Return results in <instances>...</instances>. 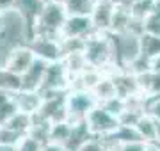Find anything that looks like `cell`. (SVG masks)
Listing matches in <instances>:
<instances>
[{"label": "cell", "instance_id": "cell-1", "mask_svg": "<svg viewBox=\"0 0 160 151\" xmlns=\"http://www.w3.org/2000/svg\"><path fill=\"white\" fill-rule=\"evenodd\" d=\"M66 20H68V12L64 4H45L39 18L32 27V34L34 37L61 39Z\"/></svg>", "mask_w": 160, "mask_h": 151}, {"label": "cell", "instance_id": "cell-2", "mask_svg": "<svg viewBox=\"0 0 160 151\" xmlns=\"http://www.w3.org/2000/svg\"><path fill=\"white\" fill-rule=\"evenodd\" d=\"M110 36L114 43L116 64L119 66V70L130 71L142 57V45H141L142 36L133 34V32H121V34Z\"/></svg>", "mask_w": 160, "mask_h": 151}, {"label": "cell", "instance_id": "cell-3", "mask_svg": "<svg viewBox=\"0 0 160 151\" xmlns=\"http://www.w3.org/2000/svg\"><path fill=\"white\" fill-rule=\"evenodd\" d=\"M98 105V100L91 91H84V89H69L66 94V109L69 114V123L71 124H78V123L86 121L87 114Z\"/></svg>", "mask_w": 160, "mask_h": 151}, {"label": "cell", "instance_id": "cell-4", "mask_svg": "<svg viewBox=\"0 0 160 151\" xmlns=\"http://www.w3.org/2000/svg\"><path fill=\"white\" fill-rule=\"evenodd\" d=\"M71 82L73 80H71V75H69L64 61L48 64L45 80H43V85H41L39 93L43 96H48V94H66L71 89Z\"/></svg>", "mask_w": 160, "mask_h": 151}, {"label": "cell", "instance_id": "cell-5", "mask_svg": "<svg viewBox=\"0 0 160 151\" xmlns=\"http://www.w3.org/2000/svg\"><path fill=\"white\" fill-rule=\"evenodd\" d=\"M86 124H87V128H89V132H91L92 137H98V139L110 137V135L116 134L121 126L119 119L116 116H112L110 112H107L100 103L87 114Z\"/></svg>", "mask_w": 160, "mask_h": 151}, {"label": "cell", "instance_id": "cell-6", "mask_svg": "<svg viewBox=\"0 0 160 151\" xmlns=\"http://www.w3.org/2000/svg\"><path fill=\"white\" fill-rule=\"evenodd\" d=\"M36 59H41L48 64L62 61V48L61 39H50V37H32L27 45Z\"/></svg>", "mask_w": 160, "mask_h": 151}, {"label": "cell", "instance_id": "cell-7", "mask_svg": "<svg viewBox=\"0 0 160 151\" xmlns=\"http://www.w3.org/2000/svg\"><path fill=\"white\" fill-rule=\"evenodd\" d=\"M94 32L91 16H68L61 39H87Z\"/></svg>", "mask_w": 160, "mask_h": 151}, {"label": "cell", "instance_id": "cell-8", "mask_svg": "<svg viewBox=\"0 0 160 151\" xmlns=\"http://www.w3.org/2000/svg\"><path fill=\"white\" fill-rule=\"evenodd\" d=\"M118 7L114 4H110L107 0H98L94 11L91 14L92 25L96 32H103V34H110L112 30V20H114V12Z\"/></svg>", "mask_w": 160, "mask_h": 151}, {"label": "cell", "instance_id": "cell-9", "mask_svg": "<svg viewBox=\"0 0 160 151\" xmlns=\"http://www.w3.org/2000/svg\"><path fill=\"white\" fill-rule=\"evenodd\" d=\"M46 68H48V62L41 61V59H36L32 66L29 68V71L22 76V91H25V93H39L46 75Z\"/></svg>", "mask_w": 160, "mask_h": 151}, {"label": "cell", "instance_id": "cell-10", "mask_svg": "<svg viewBox=\"0 0 160 151\" xmlns=\"http://www.w3.org/2000/svg\"><path fill=\"white\" fill-rule=\"evenodd\" d=\"M34 61H36V57H34V53L30 52L29 46L16 48L11 53L9 61H7L6 71H9V73H12V75H16V76H23L29 71V68L32 66Z\"/></svg>", "mask_w": 160, "mask_h": 151}, {"label": "cell", "instance_id": "cell-11", "mask_svg": "<svg viewBox=\"0 0 160 151\" xmlns=\"http://www.w3.org/2000/svg\"><path fill=\"white\" fill-rule=\"evenodd\" d=\"M43 101H45V98H43V94L41 93H25V91L16 93L18 112L29 114V116H32V117L41 110Z\"/></svg>", "mask_w": 160, "mask_h": 151}, {"label": "cell", "instance_id": "cell-12", "mask_svg": "<svg viewBox=\"0 0 160 151\" xmlns=\"http://www.w3.org/2000/svg\"><path fill=\"white\" fill-rule=\"evenodd\" d=\"M43 7H45L43 0H14V9L27 20L30 32H32L36 20L39 18L41 11H43ZM32 37H34V34H32Z\"/></svg>", "mask_w": 160, "mask_h": 151}, {"label": "cell", "instance_id": "cell-13", "mask_svg": "<svg viewBox=\"0 0 160 151\" xmlns=\"http://www.w3.org/2000/svg\"><path fill=\"white\" fill-rule=\"evenodd\" d=\"M18 114L16 105V93L0 89V126H4L9 119Z\"/></svg>", "mask_w": 160, "mask_h": 151}, {"label": "cell", "instance_id": "cell-14", "mask_svg": "<svg viewBox=\"0 0 160 151\" xmlns=\"http://www.w3.org/2000/svg\"><path fill=\"white\" fill-rule=\"evenodd\" d=\"M141 45H142V57L141 59L155 66V62L160 61V37L151 34H142Z\"/></svg>", "mask_w": 160, "mask_h": 151}, {"label": "cell", "instance_id": "cell-15", "mask_svg": "<svg viewBox=\"0 0 160 151\" xmlns=\"http://www.w3.org/2000/svg\"><path fill=\"white\" fill-rule=\"evenodd\" d=\"M135 130H137V134L141 135L142 142H146V144H155V142H157V121L149 116L148 112L139 119Z\"/></svg>", "mask_w": 160, "mask_h": 151}, {"label": "cell", "instance_id": "cell-16", "mask_svg": "<svg viewBox=\"0 0 160 151\" xmlns=\"http://www.w3.org/2000/svg\"><path fill=\"white\" fill-rule=\"evenodd\" d=\"M158 7V0H139V2H133L128 6V11H130L132 20H137V22H142L151 14Z\"/></svg>", "mask_w": 160, "mask_h": 151}, {"label": "cell", "instance_id": "cell-17", "mask_svg": "<svg viewBox=\"0 0 160 151\" xmlns=\"http://www.w3.org/2000/svg\"><path fill=\"white\" fill-rule=\"evenodd\" d=\"M98 0H66L64 7L68 16H91Z\"/></svg>", "mask_w": 160, "mask_h": 151}, {"label": "cell", "instance_id": "cell-18", "mask_svg": "<svg viewBox=\"0 0 160 151\" xmlns=\"http://www.w3.org/2000/svg\"><path fill=\"white\" fill-rule=\"evenodd\" d=\"M71 132H73V124L69 121L55 123V124H52V130H50V142L66 146V142L71 137Z\"/></svg>", "mask_w": 160, "mask_h": 151}, {"label": "cell", "instance_id": "cell-19", "mask_svg": "<svg viewBox=\"0 0 160 151\" xmlns=\"http://www.w3.org/2000/svg\"><path fill=\"white\" fill-rule=\"evenodd\" d=\"M144 34H151L160 37V4L146 20H144Z\"/></svg>", "mask_w": 160, "mask_h": 151}, {"label": "cell", "instance_id": "cell-20", "mask_svg": "<svg viewBox=\"0 0 160 151\" xmlns=\"http://www.w3.org/2000/svg\"><path fill=\"white\" fill-rule=\"evenodd\" d=\"M27 135L18 134L14 130H9L6 126H0V144H6V146H18L25 139Z\"/></svg>", "mask_w": 160, "mask_h": 151}, {"label": "cell", "instance_id": "cell-21", "mask_svg": "<svg viewBox=\"0 0 160 151\" xmlns=\"http://www.w3.org/2000/svg\"><path fill=\"white\" fill-rule=\"evenodd\" d=\"M107 151H148L146 142H128V144H105Z\"/></svg>", "mask_w": 160, "mask_h": 151}, {"label": "cell", "instance_id": "cell-22", "mask_svg": "<svg viewBox=\"0 0 160 151\" xmlns=\"http://www.w3.org/2000/svg\"><path fill=\"white\" fill-rule=\"evenodd\" d=\"M43 146L41 142H38L36 139H32V137H25V139L18 144V151H43Z\"/></svg>", "mask_w": 160, "mask_h": 151}, {"label": "cell", "instance_id": "cell-23", "mask_svg": "<svg viewBox=\"0 0 160 151\" xmlns=\"http://www.w3.org/2000/svg\"><path fill=\"white\" fill-rule=\"evenodd\" d=\"M78 151H107V146H105V142H103L102 139L92 137V139L89 140V142H86Z\"/></svg>", "mask_w": 160, "mask_h": 151}, {"label": "cell", "instance_id": "cell-24", "mask_svg": "<svg viewBox=\"0 0 160 151\" xmlns=\"http://www.w3.org/2000/svg\"><path fill=\"white\" fill-rule=\"evenodd\" d=\"M146 112H148L149 116L153 117L155 121L160 123V98L149 100L148 105H146Z\"/></svg>", "mask_w": 160, "mask_h": 151}, {"label": "cell", "instance_id": "cell-25", "mask_svg": "<svg viewBox=\"0 0 160 151\" xmlns=\"http://www.w3.org/2000/svg\"><path fill=\"white\" fill-rule=\"evenodd\" d=\"M14 9V0H0V12H7Z\"/></svg>", "mask_w": 160, "mask_h": 151}, {"label": "cell", "instance_id": "cell-26", "mask_svg": "<svg viewBox=\"0 0 160 151\" xmlns=\"http://www.w3.org/2000/svg\"><path fill=\"white\" fill-rule=\"evenodd\" d=\"M43 151H66V148L61 144H55V142H46L43 146Z\"/></svg>", "mask_w": 160, "mask_h": 151}, {"label": "cell", "instance_id": "cell-27", "mask_svg": "<svg viewBox=\"0 0 160 151\" xmlns=\"http://www.w3.org/2000/svg\"><path fill=\"white\" fill-rule=\"evenodd\" d=\"M107 2L114 4L116 7H121V6H126V4H128V0H107Z\"/></svg>", "mask_w": 160, "mask_h": 151}, {"label": "cell", "instance_id": "cell-28", "mask_svg": "<svg viewBox=\"0 0 160 151\" xmlns=\"http://www.w3.org/2000/svg\"><path fill=\"white\" fill-rule=\"evenodd\" d=\"M0 151H18V146H6V144H0Z\"/></svg>", "mask_w": 160, "mask_h": 151}, {"label": "cell", "instance_id": "cell-29", "mask_svg": "<svg viewBox=\"0 0 160 151\" xmlns=\"http://www.w3.org/2000/svg\"><path fill=\"white\" fill-rule=\"evenodd\" d=\"M45 4H64L66 0H43Z\"/></svg>", "mask_w": 160, "mask_h": 151}, {"label": "cell", "instance_id": "cell-30", "mask_svg": "<svg viewBox=\"0 0 160 151\" xmlns=\"http://www.w3.org/2000/svg\"><path fill=\"white\" fill-rule=\"evenodd\" d=\"M4 29V12H0V32Z\"/></svg>", "mask_w": 160, "mask_h": 151}, {"label": "cell", "instance_id": "cell-31", "mask_svg": "<svg viewBox=\"0 0 160 151\" xmlns=\"http://www.w3.org/2000/svg\"><path fill=\"white\" fill-rule=\"evenodd\" d=\"M133 2H139V0H128V4H126V6H130V4H133Z\"/></svg>", "mask_w": 160, "mask_h": 151}]
</instances>
